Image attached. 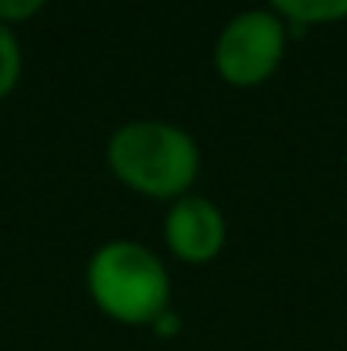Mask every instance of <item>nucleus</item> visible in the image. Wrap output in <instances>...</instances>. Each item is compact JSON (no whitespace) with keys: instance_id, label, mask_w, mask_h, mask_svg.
I'll list each match as a JSON object with an SVG mask.
<instances>
[{"instance_id":"1","label":"nucleus","mask_w":347,"mask_h":351,"mask_svg":"<svg viewBox=\"0 0 347 351\" xmlns=\"http://www.w3.org/2000/svg\"><path fill=\"white\" fill-rule=\"evenodd\" d=\"M106 160L113 174L146 198H184L201 171V150L191 133L160 119H136L110 136Z\"/></svg>"},{"instance_id":"3","label":"nucleus","mask_w":347,"mask_h":351,"mask_svg":"<svg viewBox=\"0 0 347 351\" xmlns=\"http://www.w3.org/2000/svg\"><path fill=\"white\" fill-rule=\"evenodd\" d=\"M286 55V24L272 10H245L231 17L215 41V69L218 75L238 86L266 82Z\"/></svg>"},{"instance_id":"4","label":"nucleus","mask_w":347,"mask_h":351,"mask_svg":"<svg viewBox=\"0 0 347 351\" xmlns=\"http://www.w3.org/2000/svg\"><path fill=\"white\" fill-rule=\"evenodd\" d=\"M167 249L184 263H211L225 245V215L201 195H184L170 205L164 222Z\"/></svg>"},{"instance_id":"6","label":"nucleus","mask_w":347,"mask_h":351,"mask_svg":"<svg viewBox=\"0 0 347 351\" xmlns=\"http://www.w3.org/2000/svg\"><path fill=\"white\" fill-rule=\"evenodd\" d=\"M21 65H24L21 45H17L10 24L0 21V99L14 93V86H17V79H21Z\"/></svg>"},{"instance_id":"2","label":"nucleus","mask_w":347,"mask_h":351,"mask_svg":"<svg viewBox=\"0 0 347 351\" xmlns=\"http://www.w3.org/2000/svg\"><path fill=\"white\" fill-rule=\"evenodd\" d=\"M96 307L119 324H153L170 311V276L140 242L116 239L96 249L86 273Z\"/></svg>"},{"instance_id":"5","label":"nucleus","mask_w":347,"mask_h":351,"mask_svg":"<svg viewBox=\"0 0 347 351\" xmlns=\"http://www.w3.org/2000/svg\"><path fill=\"white\" fill-rule=\"evenodd\" d=\"M272 14L293 24H331L347 17V0H269Z\"/></svg>"},{"instance_id":"7","label":"nucleus","mask_w":347,"mask_h":351,"mask_svg":"<svg viewBox=\"0 0 347 351\" xmlns=\"http://www.w3.org/2000/svg\"><path fill=\"white\" fill-rule=\"evenodd\" d=\"M48 0H0V21L3 24H17V21H27L34 17Z\"/></svg>"}]
</instances>
